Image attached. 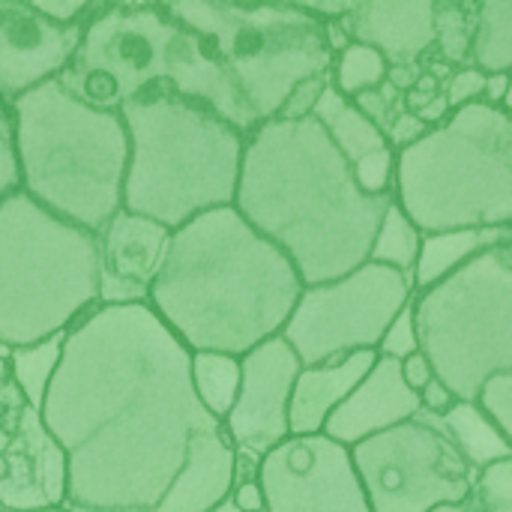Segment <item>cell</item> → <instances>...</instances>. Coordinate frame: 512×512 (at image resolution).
<instances>
[{"instance_id":"277c9868","label":"cell","mask_w":512,"mask_h":512,"mask_svg":"<svg viewBox=\"0 0 512 512\" xmlns=\"http://www.w3.org/2000/svg\"><path fill=\"white\" fill-rule=\"evenodd\" d=\"M129 135L123 210L168 231L234 207L246 135L204 102L153 84L120 111Z\"/></svg>"},{"instance_id":"3957f363","label":"cell","mask_w":512,"mask_h":512,"mask_svg":"<svg viewBox=\"0 0 512 512\" xmlns=\"http://www.w3.org/2000/svg\"><path fill=\"white\" fill-rule=\"evenodd\" d=\"M303 288L270 240L234 207H219L171 231L147 306L192 354L240 360L282 336Z\"/></svg>"},{"instance_id":"4316f807","label":"cell","mask_w":512,"mask_h":512,"mask_svg":"<svg viewBox=\"0 0 512 512\" xmlns=\"http://www.w3.org/2000/svg\"><path fill=\"white\" fill-rule=\"evenodd\" d=\"M420 246H423V231L408 219V213L393 201L390 210L381 219V228L375 234L369 261L399 270L405 276H414L417 258H420Z\"/></svg>"},{"instance_id":"ab89813d","label":"cell","mask_w":512,"mask_h":512,"mask_svg":"<svg viewBox=\"0 0 512 512\" xmlns=\"http://www.w3.org/2000/svg\"><path fill=\"white\" fill-rule=\"evenodd\" d=\"M231 504L240 512H267L264 504V492L258 486V480H249V483H237L231 489Z\"/></svg>"},{"instance_id":"cb8c5ba5","label":"cell","mask_w":512,"mask_h":512,"mask_svg":"<svg viewBox=\"0 0 512 512\" xmlns=\"http://www.w3.org/2000/svg\"><path fill=\"white\" fill-rule=\"evenodd\" d=\"M468 66L483 75L512 72V0L477 3V30Z\"/></svg>"},{"instance_id":"d4e9b609","label":"cell","mask_w":512,"mask_h":512,"mask_svg":"<svg viewBox=\"0 0 512 512\" xmlns=\"http://www.w3.org/2000/svg\"><path fill=\"white\" fill-rule=\"evenodd\" d=\"M192 387L198 402L225 420L240 393V360L228 354H192Z\"/></svg>"},{"instance_id":"30bf717a","label":"cell","mask_w":512,"mask_h":512,"mask_svg":"<svg viewBox=\"0 0 512 512\" xmlns=\"http://www.w3.org/2000/svg\"><path fill=\"white\" fill-rule=\"evenodd\" d=\"M180 21L162 0L90 3L78 48L57 81L99 111H120L153 84H168V57Z\"/></svg>"},{"instance_id":"bcb514c9","label":"cell","mask_w":512,"mask_h":512,"mask_svg":"<svg viewBox=\"0 0 512 512\" xmlns=\"http://www.w3.org/2000/svg\"><path fill=\"white\" fill-rule=\"evenodd\" d=\"M9 441H12V435H9V432H6V429L0 426V456L6 453V447H9Z\"/></svg>"},{"instance_id":"6da1fadb","label":"cell","mask_w":512,"mask_h":512,"mask_svg":"<svg viewBox=\"0 0 512 512\" xmlns=\"http://www.w3.org/2000/svg\"><path fill=\"white\" fill-rule=\"evenodd\" d=\"M66 456L69 510L159 512L225 435L195 396L192 351L144 306H96L63 336L39 408Z\"/></svg>"},{"instance_id":"60d3db41","label":"cell","mask_w":512,"mask_h":512,"mask_svg":"<svg viewBox=\"0 0 512 512\" xmlns=\"http://www.w3.org/2000/svg\"><path fill=\"white\" fill-rule=\"evenodd\" d=\"M510 93V72H492L486 75V87H483V102L492 108H504V99Z\"/></svg>"},{"instance_id":"74e56055","label":"cell","mask_w":512,"mask_h":512,"mask_svg":"<svg viewBox=\"0 0 512 512\" xmlns=\"http://www.w3.org/2000/svg\"><path fill=\"white\" fill-rule=\"evenodd\" d=\"M459 405V399L453 396V390L447 384H441L438 378L432 384H426L420 390V411L432 414V417H444L447 411H453Z\"/></svg>"},{"instance_id":"9a60e30c","label":"cell","mask_w":512,"mask_h":512,"mask_svg":"<svg viewBox=\"0 0 512 512\" xmlns=\"http://www.w3.org/2000/svg\"><path fill=\"white\" fill-rule=\"evenodd\" d=\"M78 36L81 24H54L30 0H0V99L12 105L21 93L57 78L69 66Z\"/></svg>"},{"instance_id":"f546056e","label":"cell","mask_w":512,"mask_h":512,"mask_svg":"<svg viewBox=\"0 0 512 512\" xmlns=\"http://www.w3.org/2000/svg\"><path fill=\"white\" fill-rule=\"evenodd\" d=\"M468 498L480 512H512V459L477 471Z\"/></svg>"},{"instance_id":"ffe728a7","label":"cell","mask_w":512,"mask_h":512,"mask_svg":"<svg viewBox=\"0 0 512 512\" xmlns=\"http://www.w3.org/2000/svg\"><path fill=\"white\" fill-rule=\"evenodd\" d=\"M378 351H357L348 357L327 360L321 366H303L288 408L291 438L321 435L333 411L357 390V384L372 372Z\"/></svg>"},{"instance_id":"ba28073f","label":"cell","mask_w":512,"mask_h":512,"mask_svg":"<svg viewBox=\"0 0 512 512\" xmlns=\"http://www.w3.org/2000/svg\"><path fill=\"white\" fill-rule=\"evenodd\" d=\"M165 6L183 27L210 39L258 126L276 120L300 81L333 69L327 27L300 3L177 0Z\"/></svg>"},{"instance_id":"ac0fdd59","label":"cell","mask_w":512,"mask_h":512,"mask_svg":"<svg viewBox=\"0 0 512 512\" xmlns=\"http://www.w3.org/2000/svg\"><path fill=\"white\" fill-rule=\"evenodd\" d=\"M420 396L402 381V363L378 357L372 372L357 384V390L333 411L324 432L342 447H357L381 432L417 420Z\"/></svg>"},{"instance_id":"44dd1931","label":"cell","mask_w":512,"mask_h":512,"mask_svg":"<svg viewBox=\"0 0 512 512\" xmlns=\"http://www.w3.org/2000/svg\"><path fill=\"white\" fill-rule=\"evenodd\" d=\"M512 240V228H465V231H438V234H423L420 258L414 267V291H426L447 276H453L459 267L474 261L477 255L504 246Z\"/></svg>"},{"instance_id":"d6986e66","label":"cell","mask_w":512,"mask_h":512,"mask_svg":"<svg viewBox=\"0 0 512 512\" xmlns=\"http://www.w3.org/2000/svg\"><path fill=\"white\" fill-rule=\"evenodd\" d=\"M339 24L390 66H414L435 48V0H357Z\"/></svg>"},{"instance_id":"c3c4849f","label":"cell","mask_w":512,"mask_h":512,"mask_svg":"<svg viewBox=\"0 0 512 512\" xmlns=\"http://www.w3.org/2000/svg\"><path fill=\"white\" fill-rule=\"evenodd\" d=\"M210 512H240V510H237V507H234V504H231V498H228V501H225V504H219V507H216V510H210Z\"/></svg>"},{"instance_id":"7402d4cb","label":"cell","mask_w":512,"mask_h":512,"mask_svg":"<svg viewBox=\"0 0 512 512\" xmlns=\"http://www.w3.org/2000/svg\"><path fill=\"white\" fill-rule=\"evenodd\" d=\"M417 420H423L438 435H444L474 471H483L495 462L512 459L510 441L501 435V429L492 423V417L477 402H459L444 417H432V414L420 411Z\"/></svg>"},{"instance_id":"ee69618b","label":"cell","mask_w":512,"mask_h":512,"mask_svg":"<svg viewBox=\"0 0 512 512\" xmlns=\"http://www.w3.org/2000/svg\"><path fill=\"white\" fill-rule=\"evenodd\" d=\"M21 408H27L24 393L18 390V384H15L12 378L3 381V384H0V411H21Z\"/></svg>"},{"instance_id":"e575fe53","label":"cell","mask_w":512,"mask_h":512,"mask_svg":"<svg viewBox=\"0 0 512 512\" xmlns=\"http://www.w3.org/2000/svg\"><path fill=\"white\" fill-rule=\"evenodd\" d=\"M483 87H486V75L474 66H462V69H453L447 87H444V96L450 102V111H459V108H468L474 102H483Z\"/></svg>"},{"instance_id":"f5cc1de1","label":"cell","mask_w":512,"mask_h":512,"mask_svg":"<svg viewBox=\"0 0 512 512\" xmlns=\"http://www.w3.org/2000/svg\"><path fill=\"white\" fill-rule=\"evenodd\" d=\"M0 512H3V507H0Z\"/></svg>"},{"instance_id":"836d02e7","label":"cell","mask_w":512,"mask_h":512,"mask_svg":"<svg viewBox=\"0 0 512 512\" xmlns=\"http://www.w3.org/2000/svg\"><path fill=\"white\" fill-rule=\"evenodd\" d=\"M21 189L18 156H15V126H12V105L0 99V201Z\"/></svg>"},{"instance_id":"f907efd6","label":"cell","mask_w":512,"mask_h":512,"mask_svg":"<svg viewBox=\"0 0 512 512\" xmlns=\"http://www.w3.org/2000/svg\"><path fill=\"white\" fill-rule=\"evenodd\" d=\"M72 512H141V510H72Z\"/></svg>"},{"instance_id":"4fadbf2b","label":"cell","mask_w":512,"mask_h":512,"mask_svg":"<svg viewBox=\"0 0 512 512\" xmlns=\"http://www.w3.org/2000/svg\"><path fill=\"white\" fill-rule=\"evenodd\" d=\"M267 512H372L351 450L327 435L288 438L258 465Z\"/></svg>"},{"instance_id":"7a4b0ae2","label":"cell","mask_w":512,"mask_h":512,"mask_svg":"<svg viewBox=\"0 0 512 512\" xmlns=\"http://www.w3.org/2000/svg\"><path fill=\"white\" fill-rule=\"evenodd\" d=\"M393 195H366L315 117L267 120L246 135L234 210L270 240L303 285L336 282L369 261Z\"/></svg>"},{"instance_id":"816d5d0a","label":"cell","mask_w":512,"mask_h":512,"mask_svg":"<svg viewBox=\"0 0 512 512\" xmlns=\"http://www.w3.org/2000/svg\"><path fill=\"white\" fill-rule=\"evenodd\" d=\"M36 512H72L69 507H51V510H36Z\"/></svg>"},{"instance_id":"d6a6232c","label":"cell","mask_w":512,"mask_h":512,"mask_svg":"<svg viewBox=\"0 0 512 512\" xmlns=\"http://www.w3.org/2000/svg\"><path fill=\"white\" fill-rule=\"evenodd\" d=\"M477 405L492 417V423L501 429V435L510 441L512 447V372L489 378L486 387L480 390Z\"/></svg>"},{"instance_id":"52a82bcc","label":"cell","mask_w":512,"mask_h":512,"mask_svg":"<svg viewBox=\"0 0 512 512\" xmlns=\"http://www.w3.org/2000/svg\"><path fill=\"white\" fill-rule=\"evenodd\" d=\"M99 306L96 234L63 222L24 189L0 201V345L63 336Z\"/></svg>"},{"instance_id":"f1b7e54d","label":"cell","mask_w":512,"mask_h":512,"mask_svg":"<svg viewBox=\"0 0 512 512\" xmlns=\"http://www.w3.org/2000/svg\"><path fill=\"white\" fill-rule=\"evenodd\" d=\"M477 30V3H435V48L453 69L468 66Z\"/></svg>"},{"instance_id":"7c38bea8","label":"cell","mask_w":512,"mask_h":512,"mask_svg":"<svg viewBox=\"0 0 512 512\" xmlns=\"http://www.w3.org/2000/svg\"><path fill=\"white\" fill-rule=\"evenodd\" d=\"M351 459L372 512H432L462 504L477 477L459 450L423 420L351 447Z\"/></svg>"},{"instance_id":"5b68a950","label":"cell","mask_w":512,"mask_h":512,"mask_svg":"<svg viewBox=\"0 0 512 512\" xmlns=\"http://www.w3.org/2000/svg\"><path fill=\"white\" fill-rule=\"evenodd\" d=\"M21 189L48 213L99 234L123 210L129 135L117 111L75 99L57 78L12 102Z\"/></svg>"},{"instance_id":"1f68e13d","label":"cell","mask_w":512,"mask_h":512,"mask_svg":"<svg viewBox=\"0 0 512 512\" xmlns=\"http://www.w3.org/2000/svg\"><path fill=\"white\" fill-rule=\"evenodd\" d=\"M420 351V336H417V315H414V300L396 315V321L387 327L381 345H378V357H387V360H408L411 354Z\"/></svg>"},{"instance_id":"e0dca14e","label":"cell","mask_w":512,"mask_h":512,"mask_svg":"<svg viewBox=\"0 0 512 512\" xmlns=\"http://www.w3.org/2000/svg\"><path fill=\"white\" fill-rule=\"evenodd\" d=\"M6 477L0 480L3 512H36L66 507V456L45 429L36 408H21L18 432L6 453Z\"/></svg>"},{"instance_id":"b9f144b4","label":"cell","mask_w":512,"mask_h":512,"mask_svg":"<svg viewBox=\"0 0 512 512\" xmlns=\"http://www.w3.org/2000/svg\"><path fill=\"white\" fill-rule=\"evenodd\" d=\"M420 75H423L420 63H414V66H390L387 81H390L399 93H408V90H414V87H417Z\"/></svg>"},{"instance_id":"681fc988","label":"cell","mask_w":512,"mask_h":512,"mask_svg":"<svg viewBox=\"0 0 512 512\" xmlns=\"http://www.w3.org/2000/svg\"><path fill=\"white\" fill-rule=\"evenodd\" d=\"M504 111L512 114V72H510V93H507V99H504Z\"/></svg>"},{"instance_id":"d590c367","label":"cell","mask_w":512,"mask_h":512,"mask_svg":"<svg viewBox=\"0 0 512 512\" xmlns=\"http://www.w3.org/2000/svg\"><path fill=\"white\" fill-rule=\"evenodd\" d=\"M327 84H330V75H318V78L300 81L291 90V96L285 99V105L276 114V120H306V117H312V111H315V105H318V99H321Z\"/></svg>"},{"instance_id":"8fae6325","label":"cell","mask_w":512,"mask_h":512,"mask_svg":"<svg viewBox=\"0 0 512 512\" xmlns=\"http://www.w3.org/2000/svg\"><path fill=\"white\" fill-rule=\"evenodd\" d=\"M411 276L366 261L354 273L303 288L282 339L303 366L378 351L387 327L414 300Z\"/></svg>"},{"instance_id":"4dcf8cb0","label":"cell","mask_w":512,"mask_h":512,"mask_svg":"<svg viewBox=\"0 0 512 512\" xmlns=\"http://www.w3.org/2000/svg\"><path fill=\"white\" fill-rule=\"evenodd\" d=\"M357 186L366 195H393V183H396V150H378L366 159H360L357 165H351Z\"/></svg>"},{"instance_id":"9c48e42d","label":"cell","mask_w":512,"mask_h":512,"mask_svg":"<svg viewBox=\"0 0 512 512\" xmlns=\"http://www.w3.org/2000/svg\"><path fill=\"white\" fill-rule=\"evenodd\" d=\"M420 351L459 402L512 372V240L414 294Z\"/></svg>"},{"instance_id":"484cf974","label":"cell","mask_w":512,"mask_h":512,"mask_svg":"<svg viewBox=\"0 0 512 512\" xmlns=\"http://www.w3.org/2000/svg\"><path fill=\"white\" fill-rule=\"evenodd\" d=\"M63 336H51L45 342H36V345L9 351V378L18 384V390L24 393L27 405L36 408V411L42 408L45 393H48V387L54 381V372L60 366Z\"/></svg>"},{"instance_id":"f6af8a7d","label":"cell","mask_w":512,"mask_h":512,"mask_svg":"<svg viewBox=\"0 0 512 512\" xmlns=\"http://www.w3.org/2000/svg\"><path fill=\"white\" fill-rule=\"evenodd\" d=\"M432 512H480L474 504H471V498L468 501H462V504H447V507H438V510Z\"/></svg>"},{"instance_id":"8d00e7d4","label":"cell","mask_w":512,"mask_h":512,"mask_svg":"<svg viewBox=\"0 0 512 512\" xmlns=\"http://www.w3.org/2000/svg\"><path fill=\"white\" fill-rule=\"evenodd\" d=\"M30 6L48 21L72 27V24H81V18L90 9V0H30Z\"/></svg>"},{"instance_id":"f35d334b","label":"cell","mask_w":512,"mask_h":512,"mask_svg":"<svg viewBox=\"0 0 512 512\" xmlns=\"http://www.w3.org/2000/svg\"><path fill=\"white\" fill-rule=\"evenodd\" d=\"M402 381H405L408 390H414L417 396H420V390H423L426 384L435 381V369H432V363L426 360L423 351H417V354H411L408 360H402Z\"/></svg>"},{"instance_id":"603a6c76","label":"cell","mask_w":512,"mask_h":512,"mask_svg":"<svg viewBox=\"0 0 512 512\" xmlns=\"http://www.w3.org/2000/svg\"><path fill=\"white\" fill-rule=\"evenodd\" d=\"M312 117L324 126V132L330 135L336 150L348 159V165H357L360 159L390 147L387 135L351 99H345L333 84L324 87Z\"/></svg>"},{"instance_id":"2e32d148","label":"cell","mask_w":512,"mask_h":512,"mask_svg":"<svg viewBox=\"0 0 512 512\" xmlns=\"http://www.w3.org/2000/svg\"><path fill=\"white\" fill-rule=\"evenodd\" d=\"M171 231L120 210L99 234V306H144L168 252Z\"/></svg>"},{"instance_id":"5bb4252c","label":"cell","mask_w":512,"mask_h":512,"mask_svg":"<svg viewBox=\"0 0 512 512\" xmlns=\"http://www.w3.org/2000/svg\"><path fill=\"white\" fill-rule=\"evenodd\" d=\"M303 363L282 336L267 339L240 357V393L222 420L237 453L264 459L291 438L288 408Z\"/></svg>"},{"instance_id":"83f0119b","label":"cell","mask_w":512,"mask_h":512,"mask_svg":"<svg viewBox=\"0 0 512 512\" xmlns=\"http://www.w3.org/2000/svg\"><path fill=\"white\" fill-rule=\"evenodd\" d=\"M390 75V63L387 57L363 42H351L345 51L336 54L333 69H330V84L345 96L354 99L360 93L378 90Z\"/></svg>"},{"instance_id":"8992f818","label":"cell","mask_w":512,"mask_h":512,"mask_svg":"<svg viewBox=\"0 0 512 512\" xmlns=\"http://www.w3.org/2000/svg\"><path fill=\"white\" fill-rule=\"evenodd\" d=\"M393 201L423 234L512 228V114L474 102L399 150Z\"/></svg>"},{"instance_id":"7bdbcfd3","label":"cell","mask_w":512,"mask_h":512,"mask_svg":"<svg viewBox=\"0 0 512 512\" xmlns=\"http://www.w3.org/2000/svg\"><path fill=\"white\" fill-rule=\"evenodd\" d=\"M450 114H453V111H450V102H447V96H444V93H441V96H435L423 111H417V117H420L429 129L441 126Z\"/></svg>"},{"instance_id":"7dc6e473","label":"cell","mask_w":512,"mask_h":512,"mask_svg":"<svg viewBox=\"0 0 512 512\" xmlns=\"http://www.w3.org/2000/svg\"><path fill=\"white\" fill-rule=\"evenodd\" d=\"M9 381V357H0V384Z\"/></svg>"}]
</instances>
